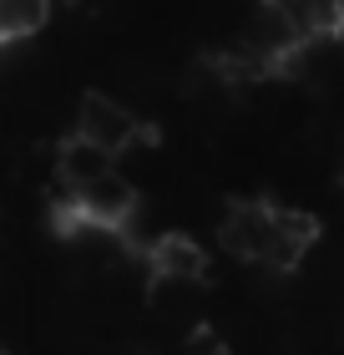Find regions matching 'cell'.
Returning <instances> with one entry per match:
<instances>
[{"mask_svg": "<svg viewBox=\"0 0 344 355\" xmlns=\"http://www.w3.org/2000/svg\"><path fill=\"white\" fill-rule=\"evenodd\" d=\"M218 239L233 259L264 264L273 274H289L309 254V244L319 239V223L299 214V208H278V203H233L218 223Z\"/></svg>", "mask_w": 344, "mask_h": 355, "instance_id": "6da1fadb", "label": "cell"}, {"mask_svg": "<svg viewBox=\"0 0 344 355\" xmlns=\"http://www.w3.org/2000/svg\"><path fill=\"white\" fill-rule=\"evenodd\" d=\"M304 46H309V36H304L299 15H293V6H258L248 21H243L233 51L248 61L258 76H269V71H284Z\"/></svg>", "mask_w": 344, "mask_h": 355, "instance_id": "7a4b0ae2", "label": "cell"}, {"mask_svg": "<svg viewBox=\"0 0 344 355\" xmlns=\"http://www.w3.org/2000/svg\"><path fill=\"white\" fill-rule=\"evenodd\" d=\"M137 214V193L127 178H102V183L81 188V193H66L56 203V229L61 234H76V229H107V234H122Z\"/></svg>", "mask_w": 344, "mask_h": 355, "instance_id": "3957f363", "label": "cell"}, {"mask_svg": "<svg viewBox=\"0 0 344 355\" xmlns=\"http://www.w3.org/2000/svg\"><path fill=\"white\" fill-rule=\"evenodd\" d=\"M76 137L96 142L102 153H122V148H132L137 137H147V122H137V112H127L122 102H111V96L87 92L81 96V112H76Z\"/></svg>", "mask_w": 344, "mask_h": 355, "instance_id": "277c9868", "label": "cell"}, {"mask_svg": "<svg viewBox=\"0 0 344 355\" xmlns=\"http://www.w3.org/2000/svg\"><path fill=\"white\" fill-rule=\"evenodd\" d=\"M147 264L168 284H198L208 274V254L198 249V239H188V234H162V239H152V249H147Z\"/></svg>", "mask_w": 344, "mask_h": 355, "instance_id": "5b68a950", "label": "cell"}, {"mask_svg": "<svg viewBox=\"0 0 344 355\" xmlns=\"http://www.w3.org/2000/svg\"><path fill=\"white\" fill-rule=\"evenodd\" d=\"M56 173H61V188L66 193H81V188L102 183V178H111V153H102L96 142L71 132L61 142V153H56Z\"/></svg>", "mask_w": 344, "mask_h": 355, "instance_id": "8992f818", "label": "cell"}, {"mask_svg": "<svg viewBox=\"0 0 344 355\" xmlns=\"http://www.w3.org/2000/svg\"><path fill=\"white\" fill-rule=\"evenodd\" d=\"M46 26V6L41 0H0V46L26 41Z\"/></svg>", "mask_w": 344, "mask_h": 355, "instance_id": "52a82bcc", "label": "cell"}, {"mask_svg": "<svg viewBox=\"0 0 344 355\" xmlns=\"http://www.w3.org/2000/svg\"><path fill=\"white\" fill-rule=\"evenodd\" d=\"M293 15H299V26H304L309 41H329V36L344 31V6H299Z\"/></svg>", "mask_w": 344, "mask_h": 355, "instance_id": "ba28073f", "label": "cell"}, {"mask_svg": "<svg viewBox=\"0 0 344 355\" xmlns=\"http://www.w3.org/2000/svg\"><path fill=\"white\" fill-rule=\"evenodd\" d=\"M183 355H228V350H223V340H218L212 330L198 325V330H192L188 340H183Z\"/></svg>", "mask_w": 344, "mask_h": 355, "instance_id": "9c48e42d", "label": "cell"}]
</instances>
